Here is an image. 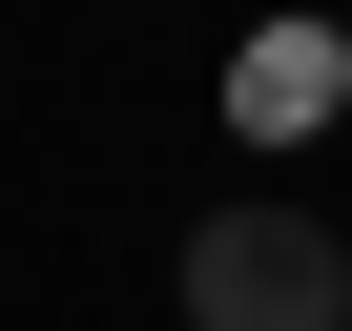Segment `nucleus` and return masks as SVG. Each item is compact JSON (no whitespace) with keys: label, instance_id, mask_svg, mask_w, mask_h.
<instances>
[{"label":"nucleus","instance_id":"f257e3e1","mask_svg":"<svg viewBox=\"0 0 352 331\" xmlns=\"http://www.w3.org/2000/svg\"><path fill=\"white\" fill-rule=\"evenodd\" d=\"M166 290H187V331H352V228H311V207H208Z\"/></svg>","mask_w":352,"mask_h":331},{"label":"nucleus","instance_id":"f03ea898","mask_svg":"<svg viewBox=\"0 0 352 331\" xmlns=\"http://www.w3.org/2000/svg\"><path fill=\"white\" fill-rule=\"evenodd\" d=\"M331 83H352V42H331V21H270V42L228 62V124H249V145H290V124H331Z\"/></svg>","mask_w":352,"mask_h":331}]
</instances>
